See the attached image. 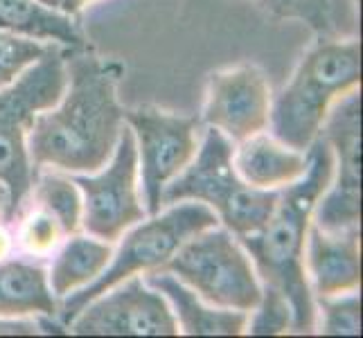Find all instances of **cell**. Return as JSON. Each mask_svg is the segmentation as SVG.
Wrapping results in <instances>:
<instances>
[{"label": "cell", "instance_id": "5b68a950", "mask_svg": "<svg viewBox=\"0 0 363 338\" xmlns=\"http://www.w3.org/2000/svg\"><path fill=\"white\" fill-rule=\"evenodd\" d=\"M233 147L221 131L208 127L192 162L162 190V208L199 201L240 240L264 228L278 203V190H257L244 183L233 165Z\"/></svg>", "mask_w": 363, "mask_h": 338}, {"label": "cell", "instance_id": "d6986e66", "mask_svg": "<svg viewBox=\"0 0 363 338\" xmlns=\"http://www.w3.org/2000/svg\"><path fill=\"white\" fill-rule=\"evenodd\" d=\"M28 198H32L34 205L48 210L61 223L66 237L82 230V192L77 183L64 176L59 169H36Z\"/></svg>", "mask_w": 363, "mask_h": 338}, {"label": "cell", "instance_id": "ac0fdd59", "mask_svg": "<svg viewBox=\"0 0 363 338\" xmlns=\"http://www.w3.org/2000/svg\"><path fill=\"white\" fill-rule=\"evenodd\" d=\"M68 242L59 248L48 271V284L57 300L91 284L106 269L113 255L111 242L97 240L93 235H68Z\"/></svg>", "mask_w": 363, "mask_h": 338}, {"label": "cell", "instance_id": "277c9868", "mask_svg": "<svg viewBox=\"0 0 363 338\" xmlns=\"http://www.w3.org/2000/svg\"><path fill=\"white\" fill-rule=\"evenodd\" d=\"M66 84V47L52 43L36 64L0 89V183L9 196L5 223L21 215L36 176L28 149L32 124L41 111L59 102Z\"/></svg>", "mask_w": 363, "mask_h": 338}, {"label": "cell", "instance_id": "ba28073f", "mask_svg": "<svg viewBox=\"0 0 363 338\" xmlns=\"http://www.w3.org/2000/svg\"><path fill=\"white\" fill-rule=\"evenodd\" d=\"M124 122L133 131L138 174L143 179L147 217L162 210V190L190 165L199 152V116H181L158 106L124 108Z\"/></svg>", "mask_w": 363, "mask_h": 338}, {"label": "cell", "instance_id": "44dd1931", "mask_svg": "<svg viewBox=\"0 0 363 338\" xmlns=\"http://www.w3.org/2000/svg\"><path fill=\"white\" fill-rule=\"evenodd\" d=\"M66 240L61 223L48 210L32 205V210L21 219L18 246L32 257H48Z\"/></svg>", "mask_w": 363, "mask_h": 338}, {"label": "cell", "instance_id": "7a4b0ae2", "mask_svg": "<svg viewBox=\"0 0 363 338\" xmlns=\"http://www.w3.org/2000/svg\"><path fill=\"white\" fill-rule=\"evenodd\" d=\"M332 179V147L320 131L307 149V171L278 192V203L264 228L240 237V244L253 261L257 278L289 300L294 334L316 332L318 309L305 271V244L314 208Z\"/></svg>", "mask_w": 363, "mask_h": 338}, {"label": "cell", "instance_id": "cb8c5ba5", "mask_svg": "<svg viewBox=\"0 0 363 338\" xmlns=\"http://www.w3.org/2000/svg\"><path fill=\"white\" fill-rule=\"evenodd\" d=\"M291 322L294 314L289 300L269 284L262 286L259 305L253 309V318H248L246 332L253 336H278L291 332Z\"/></svg>", "mask_w": 363, "mask_h": 338}, {"label": "cell", "instance_id": "3957f363", "mask_svg": "<svg viewBox=\"0 0 363 338\" xmlns=\"http://www.w3.org/2000/svg\"><path fill=\"white\" fill-rule=\"evenodd\" d=\"M359 86L361 41L320 36L271 102V135L298 152H307L323 131L332 104Z\"/></svg>", "mask_w": 363, "mask_h": 338}, {"label": "cell", "instance_id": "e0dca14e", "mask_svg": "<svg viewBox=\"0 0 363 338\" xmlns=\"http://www.w3.org/2000/svg\"><path fill=\"white\" fill-rule=\"evenodd\" d=\"M0 30L61 47L86 45L72 16L45 7L39 0H0Z\"/></svg>", "mask_w": 363, "mask_h": 338}, {"label": "cell", "instance_id": "8992f818", "mask_svg": "<svg viewBox=\"0 0 363 338\" xmlns=\"http://www.w3.org/2000/svg\"><path fill=\"white\" fill-rule=\"evenodd\" d=\"M212 225H219L217 215L199 201H179L165 205V210L149 215V219L133 223L129 230H124V240L120 242L118 250H113L106 269L91 284L61 298L57 311L59 322L68 329V322L93 298L113 289L124 280L135 278V275L160 271L190 237L212 228Z\"/></svg>", "mask_w": 363, "mask_h": 338}, {"label": "cell", "instance_id": "52a82bcc", "mask_svg": "<svg viewBox=\"0 0 363 338\" xmlns=\"http://www.w3.org/2000/svg\"><path fill=\"white\" fill-rule=\"evenodd\" d=\"M160 271L172 273L212 307L250 314L259 305L262 284L255 266L228 228L212 225L196 232Z\"/></svg>", "mask_w": 363, "mask_h": 338}, {"label": "cell", "instance_id": "9a60e30c", "mask_svg": "<svg viewBox=\"0 0 363 338\" xmlns=\"http://www.w3.org/2000/svg\"><path fill=\"white\" fill-rule=\"evenodd\" d=\"M233 165L250 187L282 190L307 171V152H298L262 131L233 147Z\"/></svg>", "mask_w": 363, "mask_h": 338}, {"label": "cell", "instance_id": "30bf717a", "mask_svg": "<svg viewBox=\"0 0 363 338\" xmlns=\"http://www.w3.org/2000/svg\"><path fill=\"white\" fill-rule=\"evenodd\" d=\"M334 156L336 181L318 198L311 223L339 232L361 228V95L357 91L336 99L323 124Z\"/></svg>", "mask_w": 363, "mask_h": 338}, {"label": "cell", "instance_id": "83f0119b", "mask_svg": "<svg viewBox=\"0 0 363 338\" xmlns=\"http://www.w3.org/2000/svg\"><path fill=\"white\" fill-rule=\"evenodd\" d=\"M39 3H43L45 7H52V9H61L64 0H39Z\"/></svg>", "mask_w": 363, "mask_h": 338}, {"label": "cell", "instance_id": "9c48e42d", "mask_svg": "<svg viewBox=\"0 0 363 338\" xmlns=\"http://www.w3.org/2000/svg\"><path fill=\"white\" fill-rule=\"evenodd\" d=\"M82 192V228L116 244L124 230L147 217L138 190V149L133 131L124 127L108 162L93 174H74Z\"/></svg>", "mask_w": 363, "mask_h": 338}, {"label": "cell", "instance_id": "603a6c76", "mask_svg": "<svg viewBox=\"0 0 363 338\" xmlns=\"http://www.w3.org/2000/svg\"><path fill=\"white\" fill-rule=\"evenodd\" d=\"M52 43H41L0 30V89L14 81L23 70L36 64Z\"/></svg>", "mask_w": 363, "mask_h": 338}, {"label": "cell", "instance_id": "4fadbf2b", "mask_svg": "<svg viewBox=\"0 0 363 338\" xmlns=\"http://www.w3.org/2000/svg\"><path fill=\"white\" fill-rule=\"evenodd\" d=\"M305 271L314 298L359 291L361 228L328 232L311 223L305 244Z\"/></svg>", "mask_w": 363, "mask_h": 338}, {"label": "cell", "instance_id": "d4e9b609", "mask_svg": "<svg viewBox=\"0 0 363 338\" xmlns=\"http://www.w3.org/2000/svg\"><path fill=\"white\" fill-rule=\"evenodd\" d=\"M97 3H99V0H64V5H61V11H64V14H68V16H72V18H77L79 14H84L86 9L97 5Z\"/></svg>", "mask_w": 363, "mask_h": 338}, {"label": "cell", "instance_id": "7402d4cb", "mask_svg": "<svg viewBox=\"0 0 363 338\" xmlns=\"http://www.w3.org/2000/svg\"><path fill=\"white\" fill-rule=\"evenodd\" d=\"M323 314L320 334L325 336H361V295L350 291L330 298H314Z\"/></svg>", "mask_w": 363, "mask_h": 338}, {"label": "cell", "instance_id": "4316f807", "mask_svg": "<svg viewBox=\"0 0 363 338\" xmlns=\"http://www.w3.org/2000/svg\"><path fill=\"white\" fill-rule=\"evenodd\" d=\"M7 203H9V196H7V190L5 185L0 183V219L5 221V212H7Z\"/></svg>", "mask_w": 363, "mask_h": 338}, {"label": "cell", "instance_id": "484cf974", "mask_svg": "<svg viewBox=\"0 0 363 338\" xmlns=\"http://www.w3.org/2000/svg\"><path fill=\"white\" fill-rule=\"evenodd\" d=\"M11 248H14V240H11V235H9V230H7L5 221L0 219V259L9 257Z\"/></svg>", "mask_w": 363, "mask_h": 338}, {"label": "cell", "instance_id": "5bb4252c", "mask_svg": "<svg viewBox=\"0 0 363 338\" xmlns=\"http://www.w3.org/2000/svg\"><path fill=\"white\" fill-rule=\"evenodd\" d=\"M145 282L165 295L177 318L179 332L187 336H240L246 332L248 314L237 309H221L203 303L190 286L167 271L147 273Z\"/></svg>", "mask_w": 363, "mask_h": 338}, {"label": "cell", "instance_id": "7c38bea8", "mask_svg": "<svg viewBox=\"0 0 363 338\" xmlns=\"http://www.w3.org/2000/svg\"><path fill=\"white\" fill-rule=\"evenodd\" d=\"M271 102L267 72L253 64H237L208 77L201 122L237 145L269 129Z\"/></svg>", "mask_w": 363, "mask_h": 338}, {"label": "cell", "instance_id": "6da1fadb", "mask_svg": "<svg viewBox=\"0 0 363 338\" xmlns=\"http://www.w3.org/2000/svg\"><path fill=\"white\" fill-rule=\"evenodd\" d=\"M68 84L59 102L36 116L28 135L34 169L52 167L68 174L102 169L124 127L118 81L124 66L102 59L86 43L66 47Z\"/></svg>", "mask_w": 363, "mask_h": 338}, {"label": "cell", "instance_id": "8fae6325", "mask_svg": "<svg viewBox=\"0 0 363 338\" xmlns=\"http://www.w3.org/2000/svg\"><path fill=\"white\" fill-rule=\"evenodd\" d=\"M74 336H177L179 325L162 293L135 275L93 298L68 322Z\"/></svg>", "mask_w": 363, "mask_h": 338}, {"label": "cell", "instance_id": "ffe728a7", "mask_svg": "<svg viewBox=\"0 0 363 338\" xmlns=\"http://www.w3.org/2000/svg\"><path fill=\"white\" fill-rule=\"evenodd\" d=\"M275 21H300L320 36H332V0H253Z\"/></svg>", "mask_w": 363, "mask_h": 338}, {"label": "cell", "instance_id": "2e32d148", "mask_svg": "<svg viewBox=\"0 0 363 338\" xmlns=\"http://www.w3.org/2000/svg\"><path fill=\"white\" fill-rule=\"evenodd\" d=\"M57 311L59 300L50 289L43 264L11 257L0 259V318H55Z\"/></svg>", "mask_w": 363, "mask_h": 338}]
</instances>
